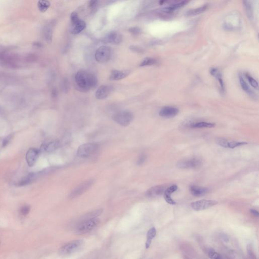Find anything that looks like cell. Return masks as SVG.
<instances>
[{
	"label": "cell",
	"instance_id": "obj_17",
	"mask_svg": "<svg viewBox=\"0 0 259 259\" xmlns=\"http://www.w3.org/2000/svg\"><path fill=\"white\" fill-rule=\"evenodd\" d=\"M190 192L194 197H201L207 194L209 190L208 188L198 186L196 185H191L189 187Z\"/></svg>",
	"mask_w": 259,
	"mask_h": 259
},
{
	"label": "cell",
	"instance_id": "obj_32",
	"mask_svg": "<svg viewBox=\"0 0 259 259\" xmlns=\"http://www.w3.org/2000/svg\"><path fill=\"white\" fill-rule=\"evenodd\" d=\"M246 78L247 79L249 83L250 84V85L254 87V88L257 89L258 88V81H256L255 79L252 78V76L248 74V73H246L245 75Z\"/></svg>",
	"mask_w": 259,
	"mask_h": 259
},
{
	"label": "cell",
	"instance_id": "obj_35",
	"mask_svg": "<svg viewBox=\"0 0 259 259\" xmlns=\"http://www.w3.org/2000/svg\"><path fill=\"white\" fill-rule=\"evenodd\" d=\"M30 211V208L28 205H24L21 209V213L23 216H26L29 214Z\"/></svg>",
	"mask_w": 259,
	"mask_h": 259
},
{
	"label": "cell",
	"instance_id": "obj_29",
	"mask_svg": "<svg viewBox=\"0 0 259 259\" xmlns=\"http://www.w3.org/2000/svg\"><path fill=\"white\" fill-rule=\"evenodd\" d=\"M158 61L151 58H146L143 60L140 65V66H149L157 64Z\"/></svg>",
	"mask_w": 259,
	"mask_h": 259
},
{
	"label": "cell",
	"instance_id": "obj_24",
	"mask_svg": "<svg viewBox=\"0 0 259 259\" xmlns=\"http://www.w3.org/2000/svg\"><path fill=\"white\" fill-rule=\"evenodd\" d=\"M44 36L45 39L48 42H50L52 41V39L53 29L52 26L50 24H48L44 29Z\"/></svg>",
	"mask_w": 259,
	"mask_h": 259
},
{
	"label": "cell",
	"instance_id": "obj_1",
	"mask_svg": "<svg viewBox=\"0 0 259 259\" xmlns=\"http://www.w3.org/2000/svg\"><path fill=\"white\" fill-rule=\"evenodd\" d=\"M76 85L81 89L88 90L96 86L97 79L95 75L86 70H80L75 76Z\"/></svg>",
	"mask_w": 259,
	"mask_h": 259
},
{
	"label": "cell",
	"instance_id": "obj_5",
	"mask_svg": "<svg viewBox=\"0 0 259 259\" xmlns=\"http://www.w3.org/2000/svg\"><path fill=\"white\" fill-rule=\"evenodd\" d=\"M70 19L71 26L70 31L71 34H79L86 28V24L84 21L79 17L76 12H73L71 13Z\"/></svg>",
	"mask_w": 259,
	"mask_h": 259
},
{
	"label": "cell",
	"instance_id": "obj_19",
	"mask_svg": "<svg viewBox=\"0 0 259 259\" xmlns=\"http://www.w3.org/2000/svg\"><path fill=\"white\" fill-rule=\"evenodd\" d=\"M210 73L212 76H215V78H217V80H218L220 85L221 90H222V91H225V85H224L223 80L222 79V75H221L220 71L217 68H212L210 70Z\"/></svg>",
	"mask_w": 259,
	"mask_h": 259
},
{
	"label": "cell",
	"instance_id": "obj_39",
	"mask_svg": "<svg viewBox=\"0 0 259 259\" xmlns=\"http://www.w3.org/2000/svg\"><path fill=\"white\" fill-rule=\"evenodd\" d=\"M250 212H251V213L252 214V215L255 216L257 217H259V212H258L257 210H254V209H251V210H250Z\"/></svg>",
	"mask_w": 259,
	"mask_h": 259
},
{
	"label": "cell",
	"instance_id": "obj_9",
	"mask_svg": "<svg viewBox=\"0 0 259 259\" xmlns=\"http://www.w3.org/2000/svg\"><path fill=\"white\" fill-rule=\"evenodd\" d=\"M218 203V202L215 200H203L193 202L190 205L193 210L200 211L215 206Z\"/></svg>",
	"mask_w": 259,
	"mask_h": 259
},
{
	"label": "cell",
	"instance_id": "obj_27",
	"mask_svg": "<svg viewBox=\"0 0 259 259\" xmlns=\"http://www.w3.org/2000/svg\"><path fill=\"white\" fill-rule=\"evenodd\" d=\"M244 3L247 15L249 18L252 19L253 18V11L252 4L249 1H244Z\"/></svg>",
	"mask_w": 259,
	"mask_h": 259
},
{
	"label": "cell",
	"instance_id": "obj_3",
	"mask_svg": "<svg viewBox=\"0 0 259 259\" xmlns=\"http://www.w3.org/2000/svg\"><path fill=\"white\" fill-rule=\"evenodd\" d=\"M99 222L100 220L96 218L88 219L76 226L75 233L78 235H83L91 232L97 227Z\"/></svg>",
	"mask_w": 259,
	"mask_h": 259
},
{
	"label": "cell",
	"instance_id": "obj_33",
	"mask_svg": "<svg viewBox=\"0 0 259 259\" xmlns=\"http://www.w3.org/2000/svg\"><path fill=\"white\" fill-rule=\"evenodd\" d=\"M208 257L211 259H221V256L213 249H211L208 252Z\"/></svg>",
	"mask_w": 259,
	"mask_h": 259
},
{
	"label": "cell",
	"instance_id": "obj_18",
	"mask_svg": "<svg viewBox=\"0 0 259 259\" xmlns=\"http://www.w3.org/2000/svg\"><path fill=\"white\" fill-rule=\"evenodd\" d=\"M129 74L128 71H121L118 70H114L110 73L109 79L112 81H118L122 80Z\"/></svg>",
	"mask_w": 259,
	"mask_h": 259
},
{
	"label": "cell",
	"instance_id": "obj_8",
	"mask_svg": "<svg viewBox=\"0 0 259 259\" xmlns=\"http://www.w3.org/2000/svg\"><path fill=\"white\" fill-rule=\"evenodd\" d=\"M111 56V49L109 47L106 46H102L98 48L95 54V59L100 63H104L109 61Z\"/></svg>",
	"mask_w": 259,
	"mask_h": 259
},
{
	"label": "cell",
	"instance_id": "obj_6",
	"mask_svg": "<svg viewBox=\"0 0 259 259\" xmlns=\"http://www.w3.org/2000/svg\"><path fill=\"white\" fill-rule=\"evenodd\" d=\"M112 119L117 124L123 127H127L132 122L133 115L130 112L121 111L114 114L112 116Z\"/></svg>",
	"mask_w": 259,
	"mask_h": 259
},
{
	"label": "cell",
	"instance_id": "obj_10",
	"mask_svg": "<svg viewBox=\"0 0 259 259\" xmlns=\"http://www.w3.org/2000/svg\"><path fill=\"white\" fill-rule=\"evenodd\" d=\"M93 183L94 181L93 180H89L84 182V183L78 186L76 189H75L70 195V197L75 198L78 196H80L89 189L90 187L93 184Z\"/></svg>",
	"mask_w": 259,
	"mask_h": 259
},
{
	"label": "cell",
	"instance_id": "obj_30",
	"mask_svg": "<svg viewBox=\"0 0 259 259\" xmlns=\"http://www.w3.org/2000/svg\"><path fill=\"white\" fill-rule=\"evenodd\" d=\"M247 144V142H238V141H228L227 144V148H232L233 149L234 148L241 146Z\"/></svg>",
	"mask_w": 259,
	"mask_h": 259
},
{
	"label": "cell",
	"instance_id": "obj_23",
	"mask_svg": "<svg viewBox=\"0 0 259 259\" xmlns=\"http://www.w3.org/2000/svg\"><path fill=\"white\" fill-rule=\"evenodd\" d=\"M188 1H182L178 3L175 4L174 5L169 6V7L164 8L162 9V11L165 12H171L173 11L176 10L177 9L179 8L180 7H183L184 6L186 5L188 3Z\"/></svg>",
	"mask_w": 259,
	"mask_h": 259
},
{
	"label": "cell",
	"instance_id": "obj_28",
	"mask_svg": "<svg viewBox=\"0 0 259 259\" xmlns=\"http://www.w3.org/2000/svg\"><path fill=\"white\" fill-rule=\"evenodd\" d=\"M50 6V3L48 1H40L38 2L39 10L42 12H45L47 10Z\"/></svg>",
	"mask_w": 259,
	"mask_h": 259
},
{
	"label": "cell",
	"instance_id": "obj_22",
	"mask_svg": "<svg viewBox=\"0 0 259 259\" xmlns=\"http://www.w3.org/2000/svg\"><path fill=\"white\" fill-rule=\"evenodd\" d=\"M60 146V143L59 141H54L46 144L44 147V150L48 153H51L56 150Z\"/></svg>",
	"mask_w": 259,
	"mask_h": 259
},
{
	"label": "cell",
	"instance_id": "obj_14",
	"mask_svg": "<svg viewBox=\"0 0 259 259\" xmlns=\"http://www.w3.org/2000/svg\"><path fill=\"white\" fill-rule=\"evenodd\" d=\"M39 151L35 148H31L27 151L26 154V160L29 166H34L39 157Z\"/></svg>",
	"mask_w": 259,
	"mask_h": 259
},
{
	"label": "cell",
	"instance_id": "obj_12",
	"mask_svg": "<svg viewBox=\"0 0 259 259\" xmlns=\"http://www.w3.org/2000/svg\"><path fill=\"white\" fill-rule=\"evenodd\" d=\"M112 90L113 88L112 86L109 85H102L97 90L95 96L97 99L99 100L104 99L109 96V95L112 93Z\"/></svg>",
	"mask_w": 259,
	"mask_h": 259
},
{
	"label": "cell",
	"instance_id": "obj_31",
	"mask_svg": "<svg viewBox=\"0 0 259 259\" xmlns=\"http://www.w3.org/2000/svg\"><path fill=\"white\" fill-rule=\"evenodd\" d=\"M34 175H29L23 178L21 181L19 182V186H24V185L29 184L31 183V182L32 181V180L34 179Z\"/></svg>",
	"mask_w": 259,
	"mask_h": 259
},
{
	"label": "cell",
	"instance_id": "obj_37",
	"mask_svg": "<svg viewBox=\"0 0 259 259\" xmlns=\"http://www.w3.org/2000/svg\"><path fill=\"white\" fill-rule=\"evenodd\" d=\"M12 137H13V135H12V134H11V135L8 136L7 137H6L5 139H4L3 142V147H5L9 143L10 141L12 139Z\"/></svg>",
	"mask_w": 259,
	"mask_h": 259
},
{
	"label": "cell",
	"instance_id": "obj_11",
	"mask_svg": "<svg viewBox=\"0 0 259 259\" xmlns=\"http://www.w3.org/2000/svg\"><path fill=\"white\" fill-rule=\"evenodd\" d=\"M122 40L123 37L122 34L120 32L117 31H112L109 32L103 39V42L105 43H110L114 45L120 44Z\"/></svg>",
	"mask_w": 259,
	"mask_h": 259
},
{
	"label": "cell",
	"instance_id": "obj_20",
	"mask_svg": "<svg viewBox=\"0 0 259 259\" xmlns=\"http://www.w3.org/2000/svg\"><path fill=\"white\" fill-rule=\"evenodd\" d=\"M216 126L215 123H208L205 122H197L192 123L190 127L193 129H200V128H212Z\"/></svg>",
	"mask_w": 259,
	"mask_h": 259
},
{
	"label": "cell",
	"instance_id": "obj_15",
	"mask_svg": "<svg viewBox=\"0 0 259 259\" xmlns=\"http://www.w3.org/2000/svg\"><path fill=\"white\" fill-rule=\"evenodd\" d=\"M178 189V186L174 184L171 185V186L169 187L166 189L164 193V200L166 202H167L170 205H176V203L172 199L171 195L174 192L176 191Z\"/></svg>",
	"mask_w": 259,
	"mask_h": 259
},
{
	"label": "cell",
	"instance_id": "obj_26",
	"mask_svg": "<svg viewBox=\"0 0 259 259\" xmlns=\"http://www.w3.org/2000/svg\"><path fill=\"white\" fill-rule=\"evenodd\" d=\"M207 7L208 6L205 5L196 9H193L187 12L186 15L187 16L197 15L204 12L207 9Z\"/></svg>",
	"mask_w": 259,
	"mask_h": 259
},
{
	"label": "cell",
	"instance_id": "obj_4",
	"mask_svg": "<svg viewBox=\"0 0 259 259\" xmlns=\"http://www.w3.org/2000/svg\"><path fill=\"white\" fill-rule=\"evenodd\" d=\"M98 149V145L95 143H85L80 146L77 150L79 158H87L94 154Z\"/></svg>",
	"mask_w": 259,
	"mask_h": 259
},
{
	"label": "cell",
	"instance_id": "obj_36",
	"mask_svg": "<svg viewBox=\"0 0 259 259\" xmlns=\"http://www.w3.org/2000/svg\"><path fill=\"white\" fill-rule=\"evenodd\" d=\"M146 159V156L145 154H142V155H141L140 156V157H139V158L138 159L137 164L138 165H139V166L141 165V164H142L145 162Z\"/></svg>",
	"mask_w": 259,
	"mask_h": 259
},
{
	"label": "cell",
	"instance_id": "obj_40",
	"mask_svg": "<svg viewBox=\"0 0 259 259\" xmlns=\"http://www.w3.org/2000/svg\"><path fill=\"white\" fill-rule=\"evenodd\" d=\"M97 3V1H90V3H89V6L91 8H93L96 5Z\"/></svg>",
	"mask_w": 259,
	"mask_h": 259
},
{
	"label": "cell",
	"instance_id": "obj_2",
	"mask_svg": "<svg viewBox=\"0 0 259 259\" xmlns=\"http://www.w3.org/2000/svg\"><path fill=\"white\" fill-rule=\"evenodd\" d=\"M85 245L84 241L76 240L68 242L60 248L58 252L60 256L67 257L81 250Z\"/></svg>",
	"mask_w": 259,
	"mask_h": 259
},
{
	"label": "cell",
	"instance_id": "obj_34",
	"mask_svg": "<svg viewBox=\"0 0 259 259\" xmlns=\"http://www.w3.org/2000/svg\"><path fill=\"white\" fill-rule=\"evenodd\" d=\"M228 140L224 138H218L216 140V143L219 145L220 146L222 147L227 148V144L228 143Z\"/></svg>",
	"mask_w": 259,
	"mask_h": 259
},
{
	"label": "cell",
	"instance_id": "obj_38",
	"mask_svg": "<svg viewBox=\"0 0 259 259\" xmlns=\"http://www.w3.org/2000/svg\"><path fill=\"white\" fill-rule=\"evenodd\" d=\"M129 31L131 33L135 34H139L141 32L140 29L138 28V27H136L130 28V29H129Z\"/></svg>",
	"mask_w": 259,
	"mask_h": 259
},
{
	"label": "cell",
	"instance_id": "obj_13",
	"mask_svg": "<svg viewBox=\"0 0 259 259\" xmlns=\"http://www.w3.org/2000/svg\"><path fill=\"white\" fill-rule=\"evenodd\" d=\"M178 113L179 109L176 107L166 106L161 109L159 112V115L165 118H172L176 116Z\"/></svg>",
	"mask_w": 259,
	"mask_h": 259
},
{
	"label": "cell",
	"instance_id": "obj_7",
	"mask_svg": "<svg viewBox=\"0 0 259 259\" xmlns=\"http://www.w3.org/2000/svg\"><path fill=\"white\" fill-rule=\"evenodd\" d=\"M202 164V161L197 158H191L182 159L177 164V167L181 169H195L199 168Z\"/></svg>",
	"mask_w": 259,
	"mask_h": 259
},
{
	"label": "cell",
	"instance_id": "obj_25",
	"mask_svg": "<svg viewBox=\"0 0 259 259\" xmlns=\"http://www.w3.org/2000/svg\"><path fill=\"white\" fill-rule=\"evenodd\" d=\"M239 78V82H240L241 86L242 89L246 92L247 93L249 94V95H251V96H253L254 95L253 91L251 90L249 87V85H247V83H246V81H244L242 76L240 75Z\"/></svg>",
	"mask_w": 259,
	"mask_h": 259
},
{
	"label": "cell",
	"instance_id": "obj_16",
	"mask_svg": "<svg viewBox=\"0 0 259 259\" xmlns=\"http://www.w3.org/2000/svg\"><path fill=\"white\" fill-rule=\"evenodd\" d=\"M165 190V187L164 185H157L148 190L146 195L149 197L159 196L164 194Z\"/></svg>",
	"mask_w": 259,
	"mask_h": 259
},
{
	"label": "cell",
	"instance_id": "obj_21",
	"mask_svg": "<svg viewBox=\"0 0 259 259\" xmlns=\"http://www.w3.org/2000/svg\"><path fill=\"white\" fill-rule=\"evenodd\" d=\"M156 228L154 227H152L150 229L147 233V237H146V241L145 243L146 249H148L150 246L153 239L156 237Z\"/></svg>",
	"mask_w": 259,
	"mask_h": 259
}]
</instances>
